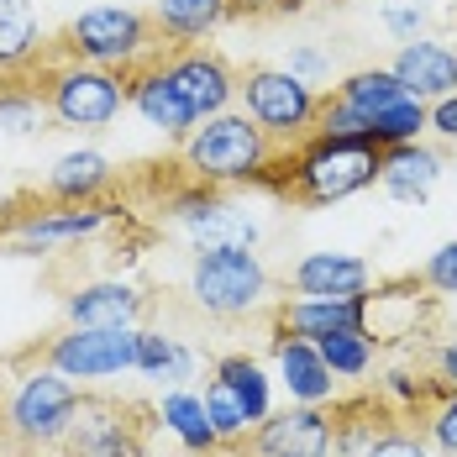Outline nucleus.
<instances>
[{"label":"nucleus","instance_id":"nucleus-21","mask_svg":"<svg viewBox=\"0 0 457 457\" xmlns=\"http://www.w3.org/2000/svg\"><path fill=\"white\" fill-rule=\"evenodd\" d=\"M221 21H231V0H153V27L163 47L205 43Z\"/></svg>","mask_w":457,"mask_h":457},{"label":"nucleus","instance_id":"nucleus-17","mask_svg":"<svg viewBox=\"0 0 457 457\" xmlns=\"http://www.w3.org/2000/svg\"><path fill=\"white\" fill-rule=\"evenodd\" d=\"M395 79L405 85V95L415 100H442V95L457 90V47L436 43V37H415V43H400L395 53Z\"/></svg>","mask_w":457,"mask_h":457},{"label":"nucleus","instance_id":"nucleus-32","mask_svg":"<svg viewBox=\"0 0 457 457\" xmlns=\"http://www.w3.org/2000/svg\"><path fill=\"white\" fill-rule=\"evenodd\" d=\"M426 132V100H400L389 111H378L368 121V142L373 147H400V142H420Z\"/></svg>","mask_w":457,"mask_h":457},{"label":"nucleus","instance_id":"nucleus-14","mask_svg":"<svg viewBox=\"0 0 457 457\" xmlns=\"http://www.w3.org/2000/svg\"><path fill=\"white\" fill-rule=\"evenodd\" d=\"M274 384L289 395V405H331L337 400V373L326 368L316 342L289 337L274 326Z\"/></svg>","mask_w":457,"mask_h":457},{"label":"nucleus","instance_id":"nucleus-16","mask_svg":"<svg viewBox=\"0 0 457 457\" xmlns=\"http://www.w3.org/2000/svg\"><path fill=\"white\" fill-rule=\"evenodd\" d=\"M289 289L305 300H358L373 289V269L358 253H305L289 269Z\"/></svg>","mask_w":457,"mask_h":457},{"label":"nucleus","instance_id":"nucleus-39","mask_svg":"<svg viewBox=\"0 0 457 457\" xmlns=\"http://www.w3.org/2000/svg\"><path fill=\"white\" fill-rule=\"evenodd\" d=\"M305 0H231V16H289Z\"/></svg>","mask_w":457,"mask_h":457},{"label":"nucleus","instance_id":"nucleus-13","mask_svg":"<svg viewBox=\"0 0 457 457\" xmlns=\"http://www.w3.org/2000/svg\"><path fill=\"white\" fill-rule=\"evenodd\" d=\"M116 221H121V205H111V200H85V205L47 200L37 211H21L11 221V237L21 247H63V242H85L95 231L116 227Z\"/></svg>","mask_w":457,"mask_h":457},{"label":"nucleus","instance_id":"nucleus-26","mask_svg":"<svg viewBox=\"0 0 457 457\" xmlns=\"http://www.w3.org/2000/svg\"><path fill=\"white\" fill-rule=\"evenodd\" d=\"M211 373L227 384L237 400H242V411L253 415V426L274 415V373L258 363V358H247V353H227V358H216Z\"/></svg>","mask_w":457,"mask_h":457},{"label":"nucleus","instance_id":"nucleus-15","mask_svg":"<svg viewBox=\"0 0 457 457\" xmlns=\"http://www.w3.org/2000/svg\"><path fill=\"white\" fill-rule=\"evenodd\" d=\"M127 105L137 111L147 127H158L163 137H174V142H184L195 127H200V121H195V111L184 105L179 85L169 79L163 58H147L142 69H132V74H127Z\"/></svg>","mask_w":457,"mask_h":457},{"label":"nucleus","instance_id":"nucleus-40","mask_svg":"<svg viewBox=\"0 0 457 457\" xmlns=\"http://www.w3.org/2000/svg\"><path fill=\"white\" fill-rule=\"evenodd\" d=\"M436 378H442V384H453V389H457V342H447V347H436Z\"/></svg>","mask_w":457,"mask_h":457},{"label":"nucleus","instance_id":"nucleus-10","mask_svg":"<svg viewBox=\"0 0 457 457\" xmlns=\"http://www.w3.org/2000/svg\"><path fill=\"white\" fill-rule=\"evenodd\" d=\"M247 457H331L337 453V415L331 405H289L253 426L242 442Z\"/></svg>","mask_w":457,"mask_h":457},{"label":"nucleus","instance_id":"nucleus-7","mask_svg":"<svg viewBox=\"0 0 457 457\" xmlns=\"http://www.w3.org/2000/svg\"><path fill=\"white\" fill-rule=\"evenodd\" d=\"M74 411H79V384L47 363L11 389L0 420L21 447H63V436L74 426Z\"/></svg>","mask_w":457,"mask_h":457},{"label":"nucleus","instance_id":"nucleus-41","mask_svg":"<svg viewBox=\"0 0 457 457\" xmlns=\"http://www.w3.org/2000/svg\"><path fill=\"white\" fill-rule=\"evenodd\" d=\"M184 457H205V453H184Z\"/></svg>","mask_w":457,"mask_h":457},{"label":"nucleus","instance_id":"nucleus-11","mask_svg":"<svg viewBox=\"0 0 457 457\" xmlns=\"http://www.w3.org/2000/svg\"><path fill=\"white\" fill-rule=\"evenodd\" d=\"M169 216L184 227V237L200 247H258V221L216 195V184H189L169 200Z\"/></svg>","mask_w":457,"mask_h":457},{"label":"nucleus","instance_id":"nucleus-25","mask_svg":"<svg viewBox=\"0 0 457 457\" xmlns=\"http://www.w3.org/2000/svg\"><path fill=\"white\" fill-rule=\"evenodd\" d=\"M47 121H53V111H47L43 85L27 74H0V132L37 137V132H47Z\"/></svg>","mask_w":457,"mask_h":457},{"label":"nucleus","instance_id":"nucleus-36","mask_svg":"<svg viewBox=\"0 0 457 457\" xmlns=\"http://www.w3.org/2000/svg\"><path fill=\"white\" fill-rule=\"evenodd\" d=\"M420 284L436 295H457V242H442L426 263H420Z\"/></svg>","mask_w":457,"mask_h":457},{"label":"nucleus","instance_id":"nucleus-9","mask_svg":"<svg viewBox=\"0 0 457 457\" xmlns=\"http://www.w3.org/2000/svg\"><path fill=\"white\" fill-rule=\"evenodd\" d=\"M47 363L69 378H111L137 368V326H69L53 347Z\"/></svg>","mask_w":457,"mask_h":457},{"label":"nucleus","instance_id":"nucleus-27","mask_svg":"<svg viewBox=\"0 0 457 457\" xmlns=\"http://www.w3.org/2000/svg\"><path fill=\"white\" fill-rule=\"evenodd\" d=\"M331 95H337L342 105H353L363 121H373L378 111H389V105H400V100H415V95H405V85L395 79V69H389V63H384V69L373 63V69H358V74H347V79H342V85H337Z\"/></svg>","mask_w":457,"mask_h":457},{"label":"nucleus","instance_id":"nucleus-18","mask_svg":"<svg viewBox=\"0 0 457 457\" xmlns=\"http://www.w3.org/2000/svg\"><path fill=\"white\" fill-rule=\"evenodd\" d=\"M274 326L289 331V337H305V342H326L337 331H368V295H358V300H305V295H295V300L278 305Z\"/></svg>","mask_w":457,"mask_h":457},{"label":"nucleus","instance_id":"nucleus-3","mask_svg":"<svg viewBox=\"0 0 457 457\" xmlns=\"http://www.w3.org/2000/svg\"><path fill=\"white\" fill-rule=\"evenodd\" d=\"M158 27L147 11L132 5H90L79 11L63 32H58V58H79V63H100L116 74H132L147 58H158Z\"/></svg>","mask_w":457,"mask_h":457},{"label":"nucleus","instance_id":"nucleus-28","mask_svg":"<svg viewBox=\"0 0 457 457\" xmlns=\"http://www.w3.org/2000/svg\"><path fill=\"white\" fill-rule=\"evenodd\" d=\"M331 415H337V457H363L373 447V436H384L395 420H405L395 405H373V400L342 405V411H331Z\"/></svg>","mask_w":457,"mask_h":457},{"label":"nucleus","instance_id":"nucleus-31","mask_svg":"<svg viewBox=\"0 0 457 457\" xmlns=\"http://www.w3.org/2000/svg\"><path fill=\"white\" fill-rule=\"evenodd\" d=\"M205 415H211V426H216V436H221V447H242L247 436H253V415L242 411V400L231 395L227 384L211 373V384H205Z\"/></svg>","mask_w":457,"mask_h":457},{"label":"nucleus","instance_id":"nucleus-2","mask_svg":"<svg viewBox=\"0 0 457 457\" xmlns=\"http://www.w3.org/2000/svg\"><path fill=\"white\" fill-rule=\"evenodd\" d=\"M179 163L195 184H263L278 163V142L247 116V111H221L200 121L179 147Z\"/></svg>","mask_w":457,"mask_h":457},{"label":"nucleus","instance_id":"nucleus-38","mask_svg":"<svg viewBox=\"0 0 457 457\" xmlns=\"http://www.w3.org/2000/svg\"><path fill=\"white\" fill-rule=\"evenodd\" d=\"M426 132H436V137L457 142V90L442 95V100H431L426 105Z\"/></svg>","mask_w":457,"mask_h":457},{"label":"nucleus","instance_id":"nucleus-20","mask_svg":"<svg viewBox=\"0 0 457 457\" xmlns=\"http://www.w3.org/2000/svg\"><path fill=\"white\" fill-rule=\"evenodd\" d=\"M142 289L127 284V278H95L85 289L69 295V320L74 326H137L142 320Z\"/></svg>","mask_w":457,"mask_h":457},{"label":"nucleus","instance_id":"nucleus-34","mask_svg":"<svg viewBox=\"0 0 457 457\" xmlns=\"http://www.w3.org/2000/svg\"><path fill=\"white\" fill-rule=\"evenodd\" d=\"M411 420V415H405ZM405 420H395L384 436H373V447L363 457H431V442H426V431L420 426H405Z\"/></svg>","mask_w":457,"mask_h":457},{"label":"nucleus","instance_id":"nucleus-5","mask_svg":"<svg viewBox=\"0 0 457 457\" xmlns=\"http://www.w3.org/2000/svg\"><path fill=\"white\" fill-rule=\"evenodd\" d=\"M43 95L47 111L58 127L69 132H100L121 116L127 105V74L116 69H100V63H79V58H58L43 69Z\"/></svg>","mask_w":457,"mask_h":457},{"label":"nucleus","instance_id":"nucleus-12","mask_svg":"<svg viewBox=\"0 0 457 457\" xmlns=\"http://www.w3.org/2000/svg\"><path fill=\"white\" fill-rule=\"evenodd\" d=\"M158 58H163L169 79L179 85L184 105L195 111V121H211V116L231 111V100H237V74H231V63L221 53H205V47H163Z\"/></svg>","mask_w":457,"mask_h":457},{"label":"nucleus","instance_id":"nucleus-23","mask_svg":"<svg viewBox=\"0 0 457 457\" xmlns=\"http://www.w3.org/2000/svg\"><path fill=\"white\" fill-rule=\"evenodd\" d=\"M43 16L32 0H0V74H27L43 58Z\"/></svg>","mask_w":457,"mask_h":457},{"label":"nucleus","instance_id":"nucleus-35","mask_svg":"<svg viewBox=\"0 0 457 457\" xmlns=\"http://www.w3.org/2000/svg\"><path fill=\"white\" fill-rule=\"evenodd\" d=\"M384 32H389L395 43L426 37V5H420V0H389V5H384Z\"/></svg>","mask_w":457,"mask_h":457},{"label":"nucleus","instance_id":"nucleus-37","mask_svg":"<svg viewBox=\"0 0 457 457\" xmlns=\"http://www.w3.org/2000/svg\"><path fill=\"white\" fill-rule=\"evenodd\" d=\"M284 69H289V74H300L305 85H320V79L331 74V58H326L316 43H295V47H289V58H284Z\"/></svg>","mask_w":457,"mask_h":457},{"label":"nucleus","instance_id":"nucleus-1","mask_svg":"<svg viewBox=\"0 0 457 457\" xmlns=\"http://www.w3.org/2000/svg\"><path fill=\"white\" fill-rule=\"evenodd\" d=\"M378 163H384V147H373L368 137L311 132L305 142L289 147V158H278L263 184L295 205H337L368 184H378Z\"/></svg>","mask_w":457,"mask_h":457},{"label":"nucleus","instance_id":"nucleus-6","mask_svg":"<svg viewBox=\"0 0 457 457\" xmlns=\"http://www.w3.org/2000/svg\"><path fill=\"white\" fill-rule=\"evenodd\" d=\"M274 278L253 247H200L189 263V295L205 316H253L269 300Z\"/></svg>","mask_w":457,"mask_h":457},{"label":"nucleus","instance_id":"nucleus-30","mask_svg":"<svg viewBox=\"0 0 457 457\" xmlns=\"http://www.w3.org/2000/svg\"><path fill=\"white\" fill-rule=\"evenodd\" d=\"M316 347L337 378H363L373 368V358H378V337L373 331H337V337H326Z\"/></svg>","mask_w":457,"mask_h":457},{"label":"nucleus","instance_id":"nucleus-4","mask_svg":"<svg viewBox=\"0 0 457 457\" xmlns=\"http://www.w3.org/2000/svg\"><path fill=\"white\" fill-rule=\"evenodd\" d=\"M237 100L278 147H295V142H305L316 132V116H320L326 95L316 85H305L300 74H289L284 63H258V69L237 74Z\"/></svg>","mask_w":457,"mask_h":457},{"label":"nucleus","instance_id":"nucleus-22","mask_svg":"<svg viewBox=\"0 0 457 457\" xmlns=\"http://www.w3.org/2000/svg\"><path fill=\"white\" fill-rule=\"evenodd\" d=\"M116 179L111 158L95 153V147H79V153H63L47 174V200H63V205H85V200H100Z\"/></svg>","mask_w":457,"mask_h":457},{"label":"nucleus","instance_id":"nucleus-33","mask_svg":"<svg viewBox=\"0 0 457 457\" xmlns=\"http://www.w3.org/2000/svg\"><path fill=\"white\" fill-rule=\"evenodd\" d=\"M415 420H420V431H426V442H431L436 453L457 457V389H453V384H442V389H436V400L415 415Z\"/></svg>","mask_w":457,"mask_h":457},{"label":"nucleus","instance_id":"nucleus-24","mask_svg":"<svg viewBox=\"0 0 457 457\" xmlns=\"http://www.w3.org/2000/svg\"><path fill=\"white\" fill-rule=\"evenodd\" d=\"M158 426L179 436L184 453H205V457L227 453L216 426H211V415H205V395H195V389H169L163 405H158Z\"/></svg>","mask_w":457,"mask_h":457},{"label":"nucleus","instance_id":"nucleus-29","mask_svg":"<svg viewBox=\"0 0 457 457\" xmlns=\"http://www.w3.org/2000/svg\"><path fill=\"white\" fill-rule=\"evenodd\" d=\"M137 373L147 378H169L174 389H184V378H195V353L179 347L163 331H142L137 326Z\"/></svg>","mask_w":457,"mask_h":457},{"label":"nucleus","instance_id":"nucleus-8","mask_svg":"<svg viewBox=\"0 0 457 457\" xmlns=\"http://www.w3.org/2000/svg\"><path fill=\"white\" fill-rule=\"evenodd\" d=\"M158 411H142L116 395H79L63 457H147V426Z\"/></svg>","mask_w":457,"mask_h":457},{"label":"nucleus","instance_id":"nucleus-19","mask_svg":"<svg viewBox=\"0 0 457 457\" xmlns=\"http://www.w3.org/2000/svg\"><path fill=\"white\" fill-rule=\"evenodd\" d=\"M442 179V153H431L426 142H400V147H384V163H378V189L405 200V205H426V195Z\"/></svg>","mask_w":457,"mask_h":457}]
</instances>
